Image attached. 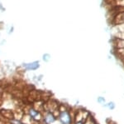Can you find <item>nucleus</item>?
<instances>
[{
    "mask_svg": "<svg viewBox=\"0 0 124 124\" xmlns=\"http://www.w3.org/2000/svg\"><path fill=\"white\" fill-rule=\"evenodd\" d=\"M105 107H108L110 110H113V109L115 108V103H113V102H110V103H107V104L105 105Z\"/></svg>",
    "mask_w": 124,
    "mask_h": 124,
    "instance_id": "39448f33",
    "label": "nucleus"
},
{
    "mask_svg": "<svg viewBox=\"0 0 124 124\" xmlns=\"http://www.w3.org/2000/svg\"><path fill=\"white\" fill-rule=\"evenodd\" d=\"M23 67L26 70H29V71H33V70H37L40 67V63L38 61H35L32 63H23Z\"/></svg>",
    "mask_w": 124,
    "mask_h": 124,
    "instance_id": "f03ea898",
    "label": "nucleus"
},
{
    "mask_svg": "<svg viewBox=\"0 0 124 124\" xmlns=\"http://www.w3.org/2000/svg\"><path fill=\"white\" fill-rule=\"evenodd\" d=\"M0 123H1V122H0Z\"/></svg>",
    "mask_w": 124,
    "mask_h": 124,
    "instance_id": "6e6552de",
    "label": "nucleus"
},
{
    "mask_svg": "<svg viewBox=\"0 0 124 124\" xmlns=\"http://www.w3.org/2000/svg\"><path fill=\"white\" fill-rule=\"evenodd\" d=\"M50 58H51V56H50V54H48V53H46V54L43 55V60L45 62L49 61Z\"/></svg>",
    "mask_w": 124,
    "mask_h": 124,
    "instance_id": "0eeeda50",
    "label": "nucleus"
},
{
    "mask_svg": "<svg viewBox=\"0 0 124 124\" xmlns=\"http://www.w3.org/2000/svg\"><path fill=\"white\" fill-rule=\"evenodd\" d=\"M106 102L105 98L103 97H98V103H101V104H104Z\"/></svg>",
    "mask_w": 124,
    "mask_h": 124,
    "instance_id": "423d86ee",
    "label": "nucleus"
},
{
    "mask_svg": "<svg viewBox=\"0 0 124 124\" xmlns=\"http://www.w3.org/2000/svg\"><path fill=\"white\" fill-rule=\"evenodd\" d=\"M28 113H29V115L31 116L33 119H35V120H40V119H41V115L40 114V113L36 109H34V108L29 109Z\"/></svg>",
    "mask_w": 124,
    "mask_h": 124,
    "instance_id": "20e7f679",
    "label": "nucleus"
},
{
    "mask_svg": "<svg viewBox=\"0 0 124 124\" xmlns=\"http://www.w3.org/2000/svg\"><path fill=\"white\" fill-rule=\"evenodd\" d=\"M44 121L46 122V124H52L55 123L56 120H55V117L52 114V113H46L45 114V116H44Z\"/></svg>",
    "mask_w": 124,
    "mask_h": 124,
    "instance_id": "7ed1b4c3",
    "label": "nucleus"
},
{
    "mask_svg": "<svg viewBox=\"0 0 124 124\" xmlns=\"http://www.w3.org/2000/svg\"><path fill=\"white\" fill-rule=\"evenodd\" d=\"M59 119L62 124H72V123H73V119H72L70 113L66 109L61 111L59 115Z\"/></svg>",
    "mask_w": 124,
    "mask_h": 124,
    "instance_id": "f257e3e1",
    "label": "nucleus"
}]
</instances>
